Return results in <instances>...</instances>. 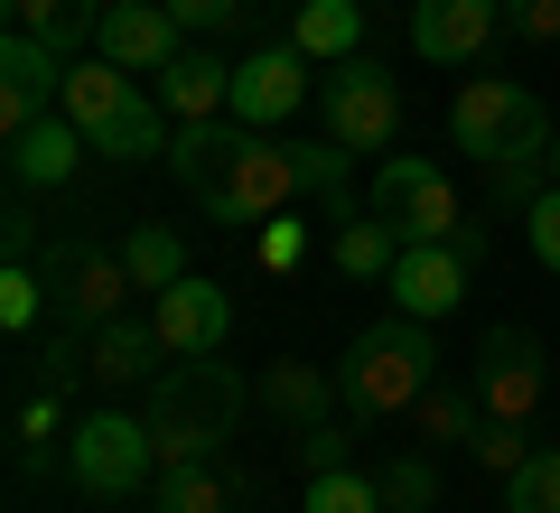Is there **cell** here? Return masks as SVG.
Wrapping results in <instances>:
<instances>
[{
  "mask_svg": "<svg viewBox=\"0 0 560 513\" xmlns=\"http://www.w3.org/2000/svg\"><path fill=\"white\" fill-rule=\"evenodd\" d=\"M430 374H440L430 317H374V327H355V346H346V364H337V411L355 420V430H374V420H393V411H420Z\"/></svg>",
  "mask_w": 560,
  "mask_h": 513,
  "instance_id": "1",
  "label": "cell"
},
{
  "mask_svg": "<svg viewBox=\"0 0 560 513\" xmlns=\"http://www.w3.org/2000/svg\"><path fill=\"white\" fill-rule=\"evenodd\" d=\"M150 439H160V457L178 467V457H215L224 439H234L243 420V374L224 355H178L160 383H150Z\"/></svg>",
  "mask_w": 560,
  "mask_h": 513,
  "instance_id": "2",
  "label": "cell"
},
{
  "mask_svg": "<svg viewBox=\"0 0 560 513\" xmlns=\"http://www.w3.org/2000/svg\"><path fill=\"white\" fill-rule=\"evenodd\" d=\"M551 131H560V121L541 113V94H533V84H514V75H467L458 103H448V140H458L477 168L551 159Z\"/></svg>",
  "mask_w": 560,
  "mask_h": 513,
  "instance_id": "3",
  "label": "cell"
},
{
  "mask_svg": "<svg viewBox=\"0 0 560 513\" xmlns=\"http://www.w3.org/2000/svg\"><path fill=\"white\" fill-rule=\"evenodd\" d=\"M160 439H150V411H94L66 430V476H75V494H94V504H131V494L160 486Z\"/></svg>",
  "mask_w": 560,
  "mask_h": 513,
  "instance_id": "4",
  "label": "cell"
},
{
  "mask_svg": "<svg viewBox=\"0 0 560 513\" xmlns=\"http://www.w3.org/2000/svg\"><path fill=\"white\" fill-rule=\"evenodd\" d=\"M38 280H47V317H57V327H75V336L113 327V317L140 299L131 261H121L113 243H94V234H57V243L38 253Z\"/></svg>",
  "mask_w": 560,
  "mask_h": 513,
  "instance_id": "5",
  "label": "cell"
},
{
  "mask_svg": "<svg viewBox=\"0 0 560 513\" xmlns=\"http://www.w3.org/2000/svg\"><path fill=\"white\" fill-rule=\"evenodd\" d=\"M364 206H374L401 243H448V234L467 224V215H458V187H448V168H430V159H383V168H374V197H364Z\"/></svg>",
  "mask_w": 560,
  "mask_h": 513,
  "instance_id": "6",
  "label": "cell"
},
{
  "mask_svg": "<svg viewBox=\"0 0 560 513\" xmlns=\"http://www.w3.org/2000/svg\"><path fill=\"white\" fill-rule=\"evenodd\" d=\"M318 103H327V140H346V150H383V140L401 131V84H393V66H374V57L327 66Z\"/></svg>",
  "mask_w": 560,
  "mask_h": 513,
  "instance_id": "7",
  "label": "cell"
},
{
  "mask_svg": "<svg viewBox=\"0 0 560 513\" xmlns=\"http://www.w3.org/2000/svg\"><path fill=\"white\" fill-rule=\"evenodd\" d=\"M290 206H300V150L271 140V131H253L243 159H234V178H224V197L206 206V215L215 224H271V215H290Z\"/></svg>",
  "mask_w": 560,
  "mask_h": 513,
  "instance_id": "8",
  "label": "cell"
},
{
  "mask_svg": "<svg viewBox=\"0 0 560 513\" xmlns=\"http://www.w3.org/2000/svg\"><path fill=\"white\" fill-rule=\"evenodd\" d=\"M477 401H486V420H533V401H541V336L533 327H486V346H477Z\"/></svg>",
  "mask_w": 560,
  "mask_h": 513,
  "instance_id": "9",
  "label": "cell"
},
{
  "mask_svg": "<svg viewBox=\"0 0 560 513\" xmlns=\"http://www.w3.org/2000/svg\"><path fill=\"white\" fill-rule=\"evenodd\" d=\"M300 103H308V57L290 38L253 47V57L234 66V121H243V131H280Z\"/></svg>",
  "mask_w": 560,
  "mask_h": 513,
  "instance_id": "10",
  "label": "cell"
},
{
  "mask_svg": "<svg viewBox=\"0 0 560 513\" xmlns=\"http://www.w3.org/2000/svg\"><path fill=\"white\" fill-rule=\"evenodd\" d=\"M178 47H187V28H178V10H168V0H113V10H103V28H94V57H113L121 75H160Z\"/></svg>",
  "mask_w": 560,
  "mask_h": 513,
  "instance_id": "11",
  "label": "cell"
},
{
  "mask_svg": "<svg viewBox=\"0 0 560 513\" xmlns=\"http://www.w3.org/2000/svg\"><path fill=\"white\" fill-rule=\"evenodd\" d=\"M504 38V0H411V47L430 66H477Z\"/></svg>",
  "mask_w": 560,
  "mask_h": 513,
  "instance_id": "12",
  "label": "cell"
},
{
  "mask_svg": "<svg viewBox=\"0 0 560 513\" xmlns=\"http://www.w3.org/2000/svg\"><path fill=\"white\" fill-rule=\"evenodd\" d=\"M57 94H66V57L10 28V47H0V140H20L28 121H47Z\"/></svg>",
  "mask_w": 560,
  "mask_h": 513,
  "instance_id": "13",
  "label": "cell"
},
{
  "mask_svg": "<svg viewBox=\"0 0 560 513\" xmlns=\"http://www.w3.org/2000/svg\"><path fill=\"white\" fill-rule=\"evenodd\" d=\"M467 271H477V261H467L458 243H401V261H393V308L440 327V317L467 299Z\"/></svg>",
  "mask_w": 560,
  "mask_h": 513,
  "instance_id": "14",
  "label": "cell"
},
{
  "mask_svg": "<svg viewBox=\"0 0 560 513\" xmlns=\"http://www.w3.org/2000/svg\"><path fill=\"white\" fill-rule=\"evenodd\" d=\"M150 317H160L168 355H224V336H234V299H224L215 280H197V271L150 299Z\"/></svg>",
  "mask_w": 560,
  "mask_h": 513,
  "instance_id": "15",
  "label": "cell"
},
{
  "mask_svg": "<svg viewBox=\"0 0 560 513\" xmlns=\"http://www.w3.org/2000/svg\"><path fill=\"white\" fill-rule=\"evenodd\" d=\"M150 84H160V113H178V121H215V113H234V66L215 57V38H187Z\"/></svg>",
  "mask_w": 560,
  "mask_h": 513,
  "instance_id": "16",
  "label": "cell"
},
{
  "mask_svg": "<svg viewBox=\"0 0 560 513\" xmlns=\"http://www.w3.org/2000/svg\"><path fill=\"white\" fill-rule=\"evenodd\" d=\"M243 140H253L243 121H187V131L168 140V178H178L197 206H215L224 178H234V159H243Z\"/></svg>",
  "mask_w": 560,
  "mask_h": 513,
  "instance_id": "17",
  "label": "cell"
},
{
  "mask_svg": "<svg viewBox=\"0 0 560 513\" xmlns=\"http://www.w3.org/2000/svg\"><path fill=\"white\" fill-rule=\"evenodd\" d=\"M168 374V336H160V317H131L121 308L113 327H94V383H150Z\"/></svg>",
  "mask_w": 560,
  "mask_h": 513,
  "instance_id": "18",
  "label": "cell"
},
{
  "mask_svg": "<svg viewBox=\"0 0 560 513\" xmlns=\"http://www.w3.org/2000/svg\"><path fill=\"white\" fill-rule=\"evenodd\" d=\"M84 159H94V140H84L66 113H47V121H28V131L10 140V187H66Z\"/></svg>",
  "mask_w": 560,
  "mask_h": 513,
  "instance_id": "19",
  "label": "cell"
},
{
  "mask_svg": "<svg viewBox=\"0 0 560 513\" xmlns=\"http://www.w3.org/2000/svg\"><path fill=\"white\" fill-rule=\"evenodd\" d=\"M327 224H337V234H327V261H337L346 280H393V261H401V234L374 215V206L355 215V197H346V206H327Z\"/></svg>",
  "mask_w": 560,
  "mask_h": 513,
  "instance_id": "20",
  "label": "cell"
},
{
  "mask_svg": "<svg viewBox=\"0 0 560 513\" xmlns=\"http://www.w3.org/2000/svg\"><path fill=\"white\" fill-rule=\"evenodd\" d=\"M253 401L280 420V430H318V420H337V374H318V364H300V355H280L271 374H261Z\"/></svg>",
  "mask_w": 560,
  "mask_h": 513,
  "instance_id": "21",
  "label": "cell"
},
{
  "mask_svg": "<svg viewBox=\"0 0 560 513\" xmlns=\"http://www.w3.org/2000/svg\"><path fill=\"white\" fill-rule=\"evenodd\" d=\"M103 10H113V0H10V28H20V38H38V47H57V57L75 66L84 47H94Z\"/></svg>",
  "mask_w": 560,
  "mask_h": 513,
  "instance_id": "22",
  "label": "cell"
},
{
  "mask_svg": "<svg viewBox=\"0 0 560 513\" xmlns=\"http://www.w3.org/2000/svg\"><path fill=\"white\" fill-rule=\"evenodd\" d=\"M290 47H300L308 66H346V57H364V0H300Z\"/></svg>",
  "mask_w": 560,
  "mask_h": 513,
  "instance_id": "23",
  "label": "cell"
},
{
  "mask_svg": "<svg viewBox=\"0 0 560 513\" xmlns=\"http://www.w3.org/2000/svg\"><path fill=\"white\" fill-rule=\"evenodd\" d=\"M131 94H140V84L121 75L113 57H75V66H66V94H57V113L75 121V131H103V121H113Z\"/></svg>",
  "mask_w": 560,
  "mask_h": 513,
  "instance_id": "24",
  "label": "cell"
},
{
  "mask_svg": "<svg viewBox=\"0 0 560 513\" xmlns=\"http://www.w3.org/2000/svg\"><path fill=\"white\" fill-rule=\"evenodd\" d=\"M94 140V159H113V168H140V159H168V131H160V94H131L103 131H84Z\"/></svg>",
  "mask_w": 560,
  "mask_h": 513,
  "instance_id": "25",
  "label": "cell"
},
{
  "mask_svg": "<svg viewBox=\"0 0 560 513\" xmlns=\"http://www.w3.org/2000/svg\"><path fill=\"white\" fill-rule=\"evenodd\" d=\"M477 430H486L477 383H430L420 393V448H477Z\"/></svg>",
  "mask_w": 560,
  "mask_h": 513,
  "instance_id": "26",
  "label": "cell"
},
{
  "mask_svg": "<svg viewBox=\"0 0 560 513\" xmlns=\"http://www.w3.org/2000/svg\"><path fill=\"white\" fill-rule=\"evenodd\" d=\"M150 504H160V513H224V504H234V476H224L215 457H178V467H160Z\"/></svg>",
  "mask_w": 560,
  "mask_h": 513,
  "instance_id": "27",
  "label": "cell"
},
{
  "mask_svg": "<svg viewBox=\"0 0 560 513\" xmlns=\"http://www.w3.org/2000/svg\"><path fill=\"white\" fill-rule=\"evenodd\" d=\"M121 261H131L140 299H160V290H178V280H187V243H178V224H131Z\"/></svg>",
  "mask_w": 560,
  "mask_h": 513,
  "instance_id": "28",
  "label": "cell"
},
{
  "mask_svg": "<svg viewBox=\"0 0 560 513\" xmlns=\"http://www.w3.org/2000/svg\"><path fill=\"white\" fill-rule=\"evenodd\" d=\"M300 513H383V476H364V467H327V476H308Z\"/></svg>",
  "mask_w": 560,
  "mask_h": 513,
  "instance_id": "29",
  "label": "cell"
},
{
  "mask_svg": "<svg viewBox=\"0 0 560 513\" xmlns=\"http://www.w3.org/2000/svg\"><path fill=\"white\" fill-rule=\"evenodd\" d=\"M504 513H560V448H533L504 476Z\"/></svg>",
  "mask_w": 560,
  "mask_h": 513,
  "instance_id": "30",
  "label": "cell"
},
{
  "mask_svg": "<svg viewBox=\"0 0 560 513\" xmlns=\"http://www.w3.org/2000/svg\"><path fill=\"white\" fill-rule=\"evenodd\" d=\"M430 504H440V467L420 448H401L393 467H383V513H430Z\"/></svg>",
  "mask_w": 560,
  "mask_h": 513,
  "instance_id": "31",
  "label": "cell"
},
{
  "mask_svg": "<svg viewBox=\"0 0 560 513\" xmlns=\"http://www.w3.org/2000/svg\"><path fill=\"white\" fill-rule=\"evenodd\" d=\"M57 411H66V393H47V383H28V393H20V420H10V430H20V467H28V476L47 467V439H57Z\"/></svg>",
  "mask_w": 560,
  "mask_h": 513,
  "instance_id": "32",
  "label": "cell"
},
{
  "mask_svg": "<svg viewBox=\"0 0 560 513\" xmlns=\"http://www.w3.org/2000/svg\"><path fill=\"white\" fill-rule=\"evenodd\" d=\"M38 317H47V280H38V261H10V271H0V327L28 336Z\"/></svg>",
  "mask_w": 560,
  "mask_h": 513,
  "instance_id": "33",
  "label": "cell"
},
{
  "mask_svg": "<svg viewBox=\"0 0 560 513\" xmlns=\"http://www.w3.org/2000/svg\"><path fill=\"white\" fill-rule=\"evenodd\" d=\"M28 197H38V187H10V206H0V253H10V261H38L47 253V224H38Z\"/></svg>",
  "mask_w": 560,
  "mask_h": 513,
  "instance_id": "34",
  "label": "cell"
},
{
  "mask_svg": "<svg viewBox=\"0 0 560 513\" xmlns=\"http://www.w3.org/2000/svg\"><path fill=\"white\" fill-rule=\"evenodd\" d=\"M346 140H318V150H300V197H327V206H346Z\"/></svg>",
  "mask_w": 560,
  "mask_h": 513,
  "instance_id": "35",
  "label": "cell"
},
{
  "mask_svg": "<svg viewBox=\"0 0 560 513\" xmlns=\"http://www.w3.org/2000/svg\"><path fill=\"white\" fill-rule=\"evenodd\" d=\"M300 467H308V476L355 467V420H318V430H300Z\"/></svg>",
  "mask_w": 560,
  "mask_h": 513,
  "instance_id": "36",
  "label": "cell"
},
{
  "mask_svg": "<svg viewBox=\"0 0 560 513\" xmlns=\"http://www.w3.org/2000/svg\"><path fill=\"white\" fill-rule=\"evenodd\" d=\"M467 457H477L486 476H514L523 457H533V439H523V420H486V430H477V448H467Z\"/></svg>",
  "mask_w": 560,
  "mask_h": 513,
  "instance_id": "37",
  "label": "cell"
},
{
  "mask_svg": "<svg viewBox=\"0 0 560 513\" xmlns=\"http://www.w3.org/2000/svg\"><path fill=\"white\" fill-rule=\"evenodd\" d=\"M541 178H551V159H504V168H486V197L523 215V206L541 197Z\"/></svg>",
  "mask_w": 560,
  "mask_h": 513,
  "instance_id": "38",
  "label": "cell"
},
{
  "mask_svg": "<svg viewBox=\"0 0 560 513\" xmlns=\"http://www.w3.org/2000/svg\"><path fill=\"white\" fill-rule=\"evenodd\" d=\"M523 234H533V261H541V271H560V187H541V197L523 206Z\"/></svg>",
  "mask_w": 560,
  "mask_h": 513,
  "instance_id": "39",
  "label": "cell"
},
{
  "mask_svg": "<svg viewBox=\"0 0 560 513\" xmlns=\"http://www.w3.org/2000/svg\"><path fill=\"white\" fill-rule=\"evenodd\" d=\"M504 38L551 47V38H560V0H504Z\"/></svg>",
  "mask_w": 560,
  "mask_h": 513,
  "instance_id": "40",
  "label": "cell"
},
{
  "mask_svg": "<svg viewBox=\"0 0 560 513\" xmlns=\"http://www.w3.org/2000/svg\"><path fill=\"white\" fill-rule=\"evenodd\" d=\"M178 10L187 38H224V28H243V0H168Z\"/></svg>",
  "mask_w": 560,
  "mask_h": 513,
  "instance_id": "41",
  "label": "cell"
},
{
  "mask_svg": "<svg viewBox=\"0 0 560 513\" xmlns=\"http://www.w3.org/2000/svg\"><path fill=\"white\" fill-rule=\"evenodd\" d=\"M300 253H308V234L290 215H271L261 224V271H300Z\"/></svg>",
  "mask_w": 560,
  "mask_h": 513,
  "instance_id": "42",
  "label": "cell"
},
{
  "mask_svg": "<svg viewBox=\"0 0 560 513\" xmlns=\"http://www.w3.org/2000/svg\"><path fill=\"white\" fill-rule=\"evenodd\" d=\"M551 187H560V131H551Z\"/></svg>",
  "mask_w": 560,
  "mask_h": 513,
  "instance_id": "43",
  "label": "cell"
}]
</instances>
